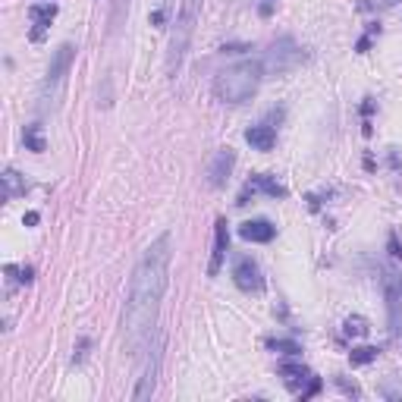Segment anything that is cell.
Instances as JSON below:
<instances>
[{
	"mask_svg": "<svg viewBox=\"0 0 402 402\" xmlns=\"http://www.w3.org/2000/svg\"><path fill=\"white\" fill-rule=\"evenodd\" d=\"M377 396H383V399H390V402H402V377H399V374L380 380V383H377Z\"/></svg>",
	"mask_w": 402,
	"mask_h": 402,
	"instance_id": "obj_18",
	"label": "cell"
},
{
	"mask_svg": "<svg viewBox=\"0 0 402 402\" xmlns=\"http://www.w3.org/2000/svg\"><path fill=\"white\" fill-rule=\"evenodd\" d=\"M54 16H57V3H32L29 19H32V25H35L32 41H41V38H45V29L54 23Z\"/></svg>",
	"mask_w": 402,
	"mask_h": 402,
	"instance_id": "obj_13",
	"label": "cell"
},
{
	"mask_svg": "<svg viewBox=\"0 0 402 402\" xmlns=\"http://www.w3.org/2000/svg\"><path fill=\"white\" fill-rule=\"evenodd\" d=\"M258 13L261 16H270V13H274V0H264V3L258 7Z\"/></svg>",
	"mask_w": 402,
	"mask_h": 402,
	"instance_id": "obj_27",
	"label": "cell"
},
{
	"mask_svg": "<svg viewBox=\"0 0 402 402\" xmlns=\"http://www.w3.org/2000/svg\"><path fill=\"white\" fill-rule=\"evenodd\" d=\"M230 252V230H226V217H217V230H214V252L208 261V276H217Z\"/></svg>",
	"mask_w": 402,
	"mask_h": 402,
	"instance_id": "obj_11",
	"label": "cell"
},
{
	"mask_svg": "<svg viewBox=\"0 0 402 402\" xmlns=\"http://www.w3.org/2000/svg\"><path fill=\"white\" fill-rule=\"evenodd\" d=\"M246 142L252 145L255 151H270L276 145V129L270 123H258V126L246 129Z\"/></svg>",
	"mask_w": 402,
	"mask_h": 402,
	"instance_id": "obj_14",
	"label": "cell"
},
{
	"mask_svg": "<svg viewBox=\"0 0 402 402\" xmlns=\"http://www.w3.org/2000/svg\"><path fill=\"white\" fill-rule=\"evenodd\" d=\"M23 142H25V148L29 151H47V142H45V135H41V126H25V132H23Z\"/></svg>",
	"mask_w": 402,
	"mask_h": 402,
	"instance_id": "obj_20",
	"label": "cell"
},
{
	"mask_svg": "<svg viewBox=\"0 0 402 402\" xmlns=\"http://www.w3.org/2000/svg\"><path fill=\"white\" fill-rule=\"evenodd\" d=\"M377 3H380V7H399V3H402V0H377Z\"/></svg>",
	"mask_w": 402,
	"mask_h": 402,
	"instance_id": "obj_29",
	"label": "cell"
},
{
	"mask_svg": "<svg viewBox=\"0 0 402 402\" xmlns=\"http://www.w3.org/2000/svg\"><path fill=\"white\" fill-rule=\"evenodd\" d=\"M320 387H324V380L314 377V374H311V377H308V387L298 390V399L305 402V399H311V396H318V393H320Z\"/></svg>",
	"mask_w": 402,
	"mask_h": 402,
	"instance_id": "obj_24",
	"label": "cell"
},
{
	"mask_svg": "<svg viewBox=\"0 0 402 402\" xmlns=\"http://www.w3.org/2000/svg\"><path fill=\"white\" fill-rule=\"evenodd\" d=\"M233 283L242 292H261L264 289V276H261L258 261L252 255H239L236 264H233Z\"/></svg>",
	"mask_w": 402,
	"mask_h": 402,
	"instance_id": "obj_8",
	"label": "cell"
},
{
	"mask_svg": "<svg viewBox=\"0 0 402 402\" xmlns=\"http://www.w3.org/2000/svg\"><path fill=\"white\" fill-rule=\"evenodd\" d=\"M148 355H145V368L142 374H139V383H135L132 390V399L142 402V399H151L157 390V374H161V362H164V336L157 333L154 340L148 343Z\"/></svg>",
	"mask_w": 402,
	"mask_h": 402,
	"instance_id": "obj_6",
	"label": "cell"
},
{
	"mask_svg": "<svg viewBox=\"0 0 402 402\" xmlns=\"http://www.w3.org/2000/svg\"><path fill=\"white\" fill-rule=\"evenodd\" d=\"M383 298H387L390 333L399 336V330H402V276L393 274V270L383 274Z\"/></svg>",
	"mask_w": 402,
	"mask_h": 402,
	"instance_id": "obj_7",
	"label": "cell"
},
{
	"mask_svg": "<svg viewBox=\"0 0 402 402\" xmlns=\"http://www.w3.org/2000/svg\"><path fill=\"white\" fill-rule=\"evenodd\" d=\"M261 79H264L261 60H242L236 67H226L224 73H217L214 97L220 104H246V101H252L258 95Z\"/></svg>",
	"mask_w": 402,
	"mask_h": 402,
	"instance_id": "obj_2",
	"label": "cell"
},
{
	"mask_svg": "<svg viewBox=\"0 0 402 402\" xmlns=\"http://www.w3.org/2000/svg\"><path fill=\"white\" fill-rule=\"evenodd\" d=\"M280 377H283V383L289 390H298V383H308V377H311V371H308L302 362H280Z\"/></svg>",
	"mask_w": 402,
	"mask_h": 402,
	"instance_id": "obj_15",
	"label": "cell"
},
{
	"mask_svg": "<svg viewBox=\"0 0 402 402\" xmlns=\"http://www.w3.org/2000/svg\"><path fill=\"white\" fill-rule=\"evenodd\" d=\"M220 51H224V54H242V51H252V47H248V45H224Z\"/></svg>",
	"mask_w": 402,
	"mask_h": 402,
	"instance_id": "obj_26",
	"label": "cell"
},
{
	"mask_svg": "<svg viewBox=\"0 0 402 402\" xmlns=\"http://www.w3.org/2000/svg\"><path fill=\"white\" fill-rule=\"evenodd\" d=\"M3 201H13V198H19V195H25V179L19 176V173L10 167V170H3Z\"/></svg>",
	"mask_w": 402,
	"mask_h": 402,
	"instance_id": "obj_17",
	"label": "cell"
},
{
	"mask_svg": "<svg viewBox=\"0 0 402 402\" xmlns=\"http://www.w3.org/2000/svg\"><path fill=\"white\" fill-rule=\"evenodd\" d=\"M377 355H380L377 346H358V349L349 352V362L355 368H362V365H371V362H377Z\"/></svg>",
	"mask_w": 402,
	"mask_h": 402,
	"instance_id": "obj_19",
	"label": "cell"
},
{
	"mask_svg": "<svg viewBox=\"0 0 402 402\" xmlns=\"http://www.w3.org/2000/svg\"><path fill=\"white\" fill-rule=\"evenodd\" d=\"M38 220H41V217H38V211H29V214L23 217V224H29V226H35Z\"/></svg>",
	"mask_w": 402,
	"mask_h": 402,
	"instance_id": "obj_28",
	"label": "cell"
},
{
	"mask_svg": "<svg viewBox=\"0 0 402 402\" xmlns=\"http://www.w3.org/2000/svg\"><path fill=\"white\" fill-rule=\"evenodd\" d=\"M170 258H173V236L161 233L142 252L132 270L129 298L123 308V340L129 355H142L148 343L157 336V318L161 302L170 289Z\"/></svg>",
	"mask_w": 402,
	"mask_h": 402,
	"instance_id": "obj_1",
	"label": "cell"
},
{
	"mask_svg": "<svg viewBox=\"0 0 402 402\" xmlns=\"http://www.w3.org/2000/svg\"><path fill=\"white\" fill-rule=\"evenodd\" d=\"M201 16V0H182L176 13V23H173V38H170V57H167V75L176 79L182 63H186L189 45H192L195 35V23Z\"/></svg>",
	"mask_w": 402,
	"mask_h": 402,
	"instance_id": "obj_3",
	"label": "cell"
},
{
	"mask_svg": "<svg viewBox=\"0 0 402 402\" xmlns=\"http://www.w3.org/2000/svg\"><path fill=\"white\" fill-rule=\"evenodd\" d=\"M255 192H264V195H270V198H286L283 182H276V179L268 176V173H255V176L246 182V189H242L236 204H248V195H255Z\"/></svg>",
	"mask_w": 402,
	"mask_h": 402,
	"instance_id": "obj_10",
	"label": "cell"
},
{
	"mask_svg": "<svg viewBox=\"0 0 402 402\" xmlns=\"http://www.w3.org/2000/svg\"><path fill=\"white\" fill-rule=\"evenodd\" d=\"M239 236L246 239V242H258V246H268V242H274L276 226L270 224V220H264V217H258V220H246V224L239 226Z\"/></svg>",
	"mask_w": 402,
	"mask_h": 402,
	"instance_id": "obj_12",
	"label": "cell"
},
{
	"mask_svg": "<svg viewBox=\"0 0 402 402\" xmlns=\"http://www.w3.org/2000/svg\"><path fill=\"white\" fill-rule=\"evenodd\" d=\"M75 60V45H69V41H63V45L54 51L51 57V67H47V75H45V85H41V101H45V110L47 107H57L60 95H63V85H67V73L69 67H73Z\"/></svg>",
	"mask_w": 402,
	"mask_h": 402,
	"instance_id": "obj_4",
	"label": "cell"
},
{
	"mask_svg": "<svg viewBox=\"0 0 402 402\" xmlns=\"http://www.w3.org/2000/svg\"><path fill=\"white\" fill-rule=\"evenodd\" d=\"M233 167H236V151L217 148V154L211 157V164H208V186L211 189H226Z\"/></svg>",
	"mask_w": 402,
	"mask_h": 402,
	"instance_id": "obj_9",
	"label": "cell"
},
{
	"mask_svg": "<svg viewBox=\"0 0 402 402\" xmlns=\"http://www.w3.org/2000/svg\"><path fill=\"white\" fill-rule=\"evenodd\" d=\"M298 63H302V47H298L296 38H289V35L276 38L274 45H270V51L264 54V60H261L264 75H286V73H292Z\"/></svg>",
	"mask_w": 402,
	"mask_h": 402,
	"instance_id": "obj_5",
	"label": "cell"
},
{
	"mask_svg": "<svg viewBox=\"0 0 402 402\" xmlns=\"http://www.w3.org/2000/svg\"><path fill=\"white\" fill-rule=\"evenodd\" d=\"M368 330H371V324H368L362 314H349L343 324V333L346 336H368Z\"/></svg>",
	"mask_w": 402,
	"mask_h": 402,
	"instance_id": "obj_21",
	"label": "cell"
},
{
	"mask_svg": "<svg viewBox=\"0 0 402 402\" xmlns=\"http://www.w3.org/2000/svg\"><path fill=\"white\" fill-rule=\"evenodd\" d=\"M333 383H336L340 390H343V393L349 396V399H362V390H358V383H355V380L349 383L346 377H340V374H336V377H333Z\"/></svg>",
	"mask_w": 402,
	"mask_h": 402,
	"instance_id": "obj_23",
	"label": "cell"
},
{
	"mask_svg": "<svg viewBox=\"0 0 402 402\" xmlns=\"http://www.w3.org/2000/svg\"><path fill=\"white\" fill-rule=\"evenodd\" d=\"M387 248H390V255H393L396 261H402V242H399V236H396V233H390Z\"/></svg>",
	"mask_w": 402,
	"mask_h": 402,
	"instance_id": "obj_25",
	"label": "cell"
},
{
	"mask_svg": "<svg viewBox=\"0 0 402 402\" xmlns=\"http://www.w3.org/2000/svg\"><path fill=\"white\" fill-rule=\"evenodd\" d=\"M264 346H268L270 352H276V355H286V358H298V355H302L298 340H286V336H268V340H264Z\"/></svg>",
	"mask_w": 402,
	"mask_h": 402,
	"instance_id": "obj_16",
	"label": "cell"
},
{
	"mask_svg": "<svg viewBox=\"0 0 402 402\" xmlns=\"http://www.w3.org/2000/svg\"><path fill=\"white\" fill-rule=\"evenodd\" d=\"M7 274L13 276L16 283H32V280H35V270H32L29 264H25V268H16V264H7Z\"/></svg>",
	"mask_w": 402,
	"mask_h": 402,
	"instance_id": "obj_22",
	"label": "cell"
}]
</instances>
